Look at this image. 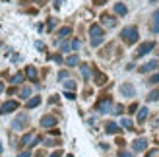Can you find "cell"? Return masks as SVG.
Here are the masks:
<instances>
[{
	"mask_svg": "<svg viewBox=\"0 0 159 157\" xmlns=\"http://www.w3.org/2000/svg\"><path fill=\"white\" fill-rule=\"evenodd\" d=\"M64 85H66V89H76V82H72V80H66Z\"/></svg>",
	"mask_w": 159,
	"mask_h": 157,
	"instance_id": "f1b7e54d",
	"label": "cell"
},
{
	"mask_svg": "<svg viewBox=\"0 0 159 157\" xmlns=\"http://www.w3.org/2000/svg\"><path fill=\"white\" fill-rule=\"evenodd\" d=\"M120 126L126 128V130H132V128H134V124H132L130 119H122V120H120Z\"/></svg>",
	"mask_w": 159,
	"mask_h": 157,
	"instance_id": "603a6c76",
	"label": "cell"
},
{
	"mask_svg": "<svg viewBox=\"0 0 159 157\" xmlns=\"http://www.w3.org/2000/svg\"><path fill=\"white\" fill-rule=\"evenodd\" d=\"M25 124H27V114H18V116H16V120L12 122V128L14 130H23V128H25Z\"/></svg>",
	"mask_w": 159,
	"mask_h": 157,
	"instance_id": "52a82bcc",
	"label": "cell"
},
{
	"mask_svg": "<svg viewBox=\"0 0 159 157\" xmlns=\"http://www.w3.org/2000/svg\"><path fill=\"white\" fill-rule=\"evenodd\" d=\"M52 60H54V62H62V58H60V54H54V56H52Z\"/></svg>",
	"mask_w": 159,
	"mask_h": 157,
	"instance_id": "ab89813d",
	"label": "cell"
},
{
	"mask_svg": "<svg viewBox=\"0 0 159 157\" xmlns=\"http://www.w3.org/2000/svg\"><path fill=\"white\" fill-rule=\"evenodd\" d=\"M49 157H60V151H54V153H51Z\"/></svg>",
	"mask_w": 159,
	"mask_h": 157,
	"instance_id": "60d3db41",
	"label": "cell"
},
{
	"mask_svg": "<svg viewBox=\"0 0 159 157\" xmlns=\"http://www.w3.org/2000/svg\"><path fill=\"white\" fill-rule=\"evenodd\" d=\"M25 76L29 78L31 82H37V70H35V66H27L25 68Z\"/></svg>",
	"mask_w": 159,
	"mask_h": 157,
	"instance_id": "9a60e30c",
	"label": "cell"
},
{
	"mask_svg": "<svg viewBox=\"0 0 159 157\" xmlns=\"http://www.w3.org/2000/svg\"><path fill=\"white\" fill-rule=\"evenodd\" d=\"M66 64L72 68V66H78L80 64V58H78V54H72V56H68L66 58Z\"/></svg>",
	"mask_w": 159,
	"mask_h": 157,
	"instance_id": "44dd1931",
	"label": "cell"
},
{
	"mask_svg": "<svg viewBox=\"0 0 159 157\" xmlns=\"http://www.w3.org/2000/svg\"><path fill=\"white\" fill-rule=\"evenodd\" d=\"M62 2H64V0H54V8H57V10H58V8L62 6Z\"/></svg>",
	"mask_w": 159,
	"mask_h": 157,
	"instance_id": "8d00e7d4",
	"label": "cell"
},
{
	"mask_svg": "<svg viewBox=\"0 0 159 157\" xmlns=\"http://www.w3.org/2000/svg\"><path fill=\"white\" fill-rule=\"evenodd\" d=\"M157 99H159V91H157V89H153V91L148 95V101L152 103V101H157Z\"/></svg>",
	"mask_w": 159,
	"mask_h": 157,
	"instance_id": "484cf974",
	"label": "cell"
},
{
	"mask_svg": "<svg viewBox=\"0 0 159 157\" xmlns=\"http://www.w3.org/2000/svg\"><path fill=\"white\" fill-rule=\"evenodd\" d=\"M64 95H66V99H70V101H72V99H76V93H72V91H66Z\"/></svg>",
	"mask_w": 159,
	"mask_h": 157,
	"instance_id": "836d02e7",
	"label": "cell"
},
{
	"mask_svg": "<svg viewBox=\"0 0 159 157\" xmlns=\"http://www.w3.org/2000/svg\"><path fill=\"white\" fill-rule=\"evenodd\" d=\"M35 47H37V49H39V51H45V45H43L41 41H37V43H35Z\"/></svg>",
	"mask_w": 159,
	"mask_h": 157,
	"instance_id": "d590c367",
	"label": "cell"
},
{
	"mask_svg": "<svg viewBox=\"0 0 159 157\" xmlns=\"http://www.w3.org/2000/svg\"><path fill=\"white\" fill-rule=\"evenodd\" d=\"M95 4H105V0H95Z\"/></svg>",
	"mask_w": 159,
	"mask_h": 157,
	"instance_id": "7bdbcfd3",
	"label": "cell"
},
{
	"mask_svg": "<svg viewBox=\"0 0 159 157\" xmlns=\"http://www.w3.org/2000/svg\"><path fill=\"white\" fill-rule=\"evenodd\" d=\"M157 54H159V49H157Z\"/></svg>",
	"mask_w": 159,
	"mask_h": 157,
	"instance_id": "bcb514c9",
	"label": "cell"
},
{
	"mask_svg": "<svg viewBox=\"0 0 159 157\" xmlns=\"http://www.w3.org/2000/svg\"><path fill=\"white\" fill-rule=\"evenodd\" d=\"M101 23L105 27H115L116 25V18H113V16H109V14H103L101 16Z\"/></svg>",
	"mask_w": 159,
	"mask_h": 157,
	"instance_id": "5bb4252c",
	"label": "cell"
},
{
	"mask_svg": "<svg viewBox=\"0 0 159 157\" xmlns=\"http://www.w3.org/2000/svg\"><path fill=\"white\" fill-rule=\"evenodd\" d=\"M45 146H60V142L54 138H49V140H45Z\"/></svg>",
	"mask_w": 159,
	"mask_h": 157,
	"instance_id": "83f0119b",
	"label": "cell"
},
{
	"mask_svg": "<svg viewBox=\"0 0 159 157\" xmlns=\"http://www.w3.org/2000/svg\"><path fill=\"white\" fill-rule=\"evenodd\" d=\"M39 142H41V138H39L35 132H29V134H25V136L21 138V144L25 146V147H33V146L39 144Z\"/></svg>",
	"mask_w": 159,
	"mask_h": 157,
	"instance_id": "5b68a950",
	"label": "cell"
},
{
	"mask_svg": "<svg viewBox=\"0 0 159 157\" xmlns=\"http://www.w3.org/2000/svg\"><path fill=\"white\" fill-rule=\"evenodd\" d=\"M105 82H107V76L101 74L99 70H95V83H97V85H103Z\"/></svg>",
	"mask_w": 159,
	"mask_h": 157,
	"instance_id": "d6986e66",
	"label": "cell"
},
{
	"mask_svg": "<svg viewBox=\"0 0 159 157\" xmlns=\"http://www.w3.org/2000/svg\"><path fill=\"white\" fill-rule=\"evenodd\" d=\"M120 93L124 97H134V95H136V89H134L132 83H122L120 85Z\"/></svg>",
	"mask_w": 159,
	"mask_h": 157,
	"instance_id": "30bf717a",
	"label": "cell"
},
{
	"mask_svg": "<svg viewBox=\"0 0 159 157\" xmlns=\"http://www.w3.org/2000/svg\"><path fill=\"white\" fill-rule=\"evenodd\" d=\"M23 80H25V78H23V72H18V74H14V78H12V83H21Z\"/></svg>",
	"mask_w": 159,
	"mask_h": 157,
	"instance_id": "7402d4cb",
	"label": "cell"
},
{
	"mask_svg": "<svg viewBox=\"0 0 159 157\" xmlns=\"http://www.w3.org/2000/svg\"><path fill=\"white\" fill-rule=\"evenodd\" d=\"M0 153H2V144H0Z\"/></svg>",
	"mask_w": 159,
	"mask_h": 157,
	"instance_id": "f6af8a7d",
	"label": "cell"
},
{
	"mask_svg": "<svg viewBox=\"0 0 159 157\" xmlns=\"http://www.w3.org/2000/svg\"><path fill=\"white\" fill-rule=\"evenodd\" d=\"M122 111H124V107H122V105H116L111 113H115V114H122Z\"/></svg>",
	"mask_w": 159,
	"mask_h": 157,
	"instance_id": "f546056e",
	"label": "cell"
},
{
	"mask_svg": "<svg viewBox=\"0 0 159 157\" xmlns=\"http://www.w3.org/2000/svg\"><path fill=\"white\" fill-rule=\"evenodd\" d=\"M41 126H45V128H52V126H57V116H52V114H45L43 119H41Z\"/></svg>",
	"mask_w": 159,
	"mask_h": 157,
	"instance_id": "9c48e42d",
	"label": "cell"
},
{
	"mask_svg": "<svg viewBox=\"0 0 159 157\" xmlns=\"http://www.w3.org/2000/svg\"><path fill=\"white\" fill-rule=\"evenodd\" d=\"M78 49H80V39H72V41H68V43H62V47H60V51H62V52L78 51Z\"/></svg>",
	"mask_w": 159,
	"mask_h": 157,
	"instance_id": "ba28073f",
	"label": "cell"
},
{
	"mask_svg": "<svg viewBox=\"0 0 159 157\" xmlns=\"http://www.w3.org/2000/svg\"><path fill=\"white\" fill-rule=\"evenodd\" d=\"M118 157H132V153L130 151H120V153H118Z\"/></svg>",
	"mask_w": 159,
	"mask_h": 157,
	"instance_id": "e575fe53",
	"label": "cell"
},
{
	"mask_svg": "<svg viewBox=\"0 0 159 157\" xmlns=\"http://www.w3.org/2000/svg\"><path fill=\"white\" fill-rule=\"evenodd\" d=\"M80 70H82V76L85 80H89V66L87 64H80Z\"/></svg>",
	"mask_w": 159,
	"mask_h": 157,
	"instance_id": "cb8c5ba5",
	"label": "cell"
},
{
	"mask_svg": "<svg viewBox=\"0 0 159 157\" xmlns=\"http://www.w3.org/2000/svg\"><path fill=\"white\" fill-rule=\"evenodd\" d=\"M148 157H157V150H152V151H148Z\"/></svg>",
	"mask_w": 159,
	"mask_h": 157,
	"instance_id": "f35d334b",
	"label": "cell"
},
{
	"mask_svg": "<svg viewBox=\"0 0 159 157\" xmlns=\"http://www.w3.org/2000/svg\"><path fill=\"white\" fill-rule=\"evenodd\" d=\"M20 157H29V151H23V153H20Z\"/></svg>",
	"mask_w": 159,
	"mask_h": 157,
	"instance_id": "b9f144b4",
	"label": "cell"
},
{
	"mask_svg": "<svg viewBox=\"0 0 159 157\" xmlns=\"http://www.w3.org/2000/svg\"><path fill=\"white\" fill-rule=\"evenodd\" d=\"M118 130H120V128L116 126V122H107L105 124V132H107V134H116Z\"/></svg>",
	"mask_w": 159,
	"mask_h": 157,
	"instance_id": "2e32d148",
	"label": "cell"
},
{
	"mask_svg": "<svg viewBox=\"0 0 159 157\" xmlns=\"http://www.w3.org/2000/svg\"><path fill=\"white\" fill-rule=\"evenodd\" d=\"M132 150L134 151H144V150H148V140L146 138H138L136 142L132 144Z\"/></svg>",
	"mask_w": 159,
	"mask_h": 157,
	"instance_id": "7c38bea8",
	"label": "cell"
},
{
	"mask_svg": "<svg viewBox=\"0 0 159 157\" xmlns=\"http://www.w3.org/2000/svg\"><path fill=\"white\" fill-rule=\"evenodd\" d=\"M68 78V72L66 70H62V72H58V80H66Z\"/></svg>",
	"mask_w": 159,
	"mask_h": 157,
	"instance_id": "d6a6232c",
	"label": "cell"
},
{
	"mask_svg": "<svg viewBox=\"0 0 159 157\" xmlns=\"http://www.w3.org/2000/svg\"><path fill=\"white\" fill-rule=\"evenodd\" d=\"M149 27H152V33H159V8L152 16V23H149Z\"/></svg>",
	"mask_w": 159,
	"mask_h": 157,
	"instance_id": "4fadbf2b",
	"label": "cell"
},
{
	"mask_svg": "<svg viewBox=\"0 0 159 157\" xmlns=\"http://www.w3.org/2000/svg\"><path fill=\"white\" fill-rule=\"evenodd\" d=\"M2 91H4V83H2V82H0V93H2Z\"/></svg>",
	"mask_w": 159,
	"mask_h": 157,
	"instance_id": "ee69618b",
	"label": "cell"
},
{
	"mask_svg": "<svg viewBox=\"0 0 159 157\" xmlns=\"http://www.w3.org/2000/svg\"><path fill=\"white\" fill-rule=\"evenodd\" d=\"M126 12H128V8H126L124 4H120V2L115 4V14H118V16H126Z\"/></svg>",
	"mask_w": 159,
	"mask_h": 157,
	"instance_id": "ac0fdd59",
	"label": "cell"
},
{
	"mask_svg": "<svg viewBox=\"0 0 159 157\" xmlns=\"http://www.w3.org/2000/svg\"><path fill=\"white\" fill-rule=\"evenodd\" d=\"M148 82H149V83H159V74H153Z\"/></svg>",
	"mask_w": 159,
	"mask_h": 157,
	"instance_id": "1f68e13d",
	"label": "cell"
},
{
	"mask_svg": "<svg viewBox=\"0 0 159 157\" xmlns=\"http://www.w3.org/2000/svg\"><path fill=\"white\" fill-rule=\"evenodd\" d=\"M103 39H105V31L99 23H91L89 27V41H91V47H99L103 43Z\"/></svg>",
	"mask_w": 159,
	"mask_h": 157,
	"instance_id": "6da1fadb",
	"label": "cell"
},
{
	"mask_svg": "<svg viewBox=\"0 0 159 157\" xmlns=\"http://www.w3.org/2000/svg\"><path fill=\"white\" fill-rule=\"evenodd\" d=\"M70 33H72V29H70V27H62V29L58 31V37H60V39H64V37H68Z\"/></svg>",
	"mask_w": 159,
	"mask_h": 157,
	"instance_id": "d4e9b609",
	"label": "cell"
},
{
	"mask_svg": "<svg viewBox=\"0 0 159 157\" xmlns=\"http://www.w3.org/2000/svg\"><path fill=\"white\" fill-rule=\"evenodd\" d=\"M128 111H130V113H136V111H138V105H136V103H134V105H130V109H128Z\"/></svg>",
	"mask_w": 159,
	"mask_h": 157,
	"instance_id": "74e56055",
	"label": "cell"
},
{
	"mask_svg": "<svg viewBox=\"0 0 159 157\" xmlns=\"http://www.w3.org/2000/svg\"><path fill=\"white\" fill-rule=\"evenodd\" d=\"M95 111L101 113V114H105V113H111L113 111V99L111 97H105V99H101L97 105H95Z\"/></svg>",
	"mask_w": 159,
	"mask_h": 157,
	"instance_id": "3957f363",
	"label": "cell"
},
{
	"mask_svg": "<svg viewBox=\"0 0 159 157\" xmlns=\"http://www.w3.org/2000/svg\"><path fill=\"white\" fill-rule=\"evenodd\" d=\"M148 114H149L148 107H142V109H138V122H144V120L148 119Z\"/></svg>",
	"mask_w": 159,
	"mask_h": 157,
	"instance_id": "e0dca14e",
	"label": "cell"
},
{
	"mask_svg": "<svg viewBox=\"0 0 159 157\" xmlns=\"http://www.w3.org/2000/svg\"><path fill=\"white\" fill-rule=\"evenodd\" d=\"M120 39L124 43H128V45H134L140 39V33H138V27H134V25H128V27H124L120 31Z\"/></svg>",
	"mask_w": 159,
	"mask_h": 157,
	"instance_id": "7a4b0ae2",
	"label": "cell"
},
{
	"mask_svg": "<svg viewBox=\"0 0 159 157\" xmlns=\"http://www.w3.org/2000/svg\"><path fill=\"white\" fill-rule=\"evenodd\" d=\"M155 68H159V62H157V60H149L148 64H144V66L138 68V72H140V74H146V72H152V70H155Z\"/></svg>",
	"mask_w": 159,
	"mask_h": 157,
	"instance_id": "8fae6325",
	"label": "cell"
},
{
	"mask_svg": "<svg viewBox=\"0 0 159 157\" xmlns=\"http://www.w3.org/2000/svg\"><path fill=\"white\" fill-rule=\"evenodd\" d=\"M29 95H31V89H29V87H23V89L20 91V97H21V99H27Z\"/></svg>",
	"mask_w": 159,
	"mask_h": 157,
	"instance_id": "4316f807",
	"label": "cell"
},
{
	"mask_svg": "<svg viewBox=\"0 0 159 157\" xmlns=\"http://www.w3.org/2000/svg\"><path fill=\"white\" fill-rule=\"evenodd\" d=\"M155 49V43L153 41H146V43H142L140 47H138V51H136V54H134V56L136 58H142V56H146L148 52H152Z\"/></svg>",
	"mask_w": 159,
	"mask_h": 157,
	"instance_id": "277c9868",
	"label": "cell"
},
{
	"mask_svg": "<svg viewBox=\"0 0 159 157\" xmlns=\"http://www.w3.org/2000/svg\"><path fill=\"white\" fill-rule=\"evenodd\" d=\"M54 25H57V20H54V18H51L49 20V23H47V27H49V31H52V27Z\"/></svg>",
	"mask_w": 159,
	"mask_h": 157,
	"instance_id": "4dcf8cb0",
	"label": "cell"
},
{
	"mask_svg": "<svg viewBox=\"0 0 159 157\" xmlns=\"http://www.w3.org/2000/svg\"><path fill=\"white\" fill-rule=\"evenodd\" d=\"M39 103H41V97H39V95H35V97H31V99L27 101V105H25V107H27V109H35Z\"/></svg>",
	"mask_w": 159,
	"mask_h": 157,
	"instance_id": "ffe728a7",
	"label": "cell"
},
{
	"mask_svg": "<svg viewBox=\"0 0 159 157\" xmlns=\"http://www.w3.org/2000/svg\"><path fill=\"white\" fill-rule=\"evenodd\" d=\"M20 109V103L18 101H6V103L0 107V114H10L14 111H18Z\"/></svg>",
	"mask_w": 159,
	"mask_h": 157,
	"instance_id": "8992f818",
	"label": "cell"
}]
</instances>
